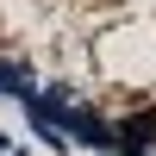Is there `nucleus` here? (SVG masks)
I'll return each instance as SVG.
<instances>
[{"mask_svg":"<svg viewBox=\"0 0 156 156\" xmlns=\"http://www.w3.org/2000/svg\"><path fill=\"white\" fill-rule=\"evenodd\" d=\"M62 131H69V144H81V150H100V156L112 150V119L94 112L87 100H75V106L62 112Z\"/></svg>","mask_w":156,"mask_h":156,"instance_id":"1","label":"nucleus"},{"mask_svg":"<svg viewBox=\"0 0 156 156\" xmlns=\"http://www.w3.org/2000/svg\"><path fill=\"white\" fill-rule=\"evenodd\" d=\"M19 112H25V131H31V137H37L50 156H62V150H69V131H62V125L50 119L44 106H37V94H31V100H19Z\"/></svg>","mask_w":156,"mask_h":156,"instance_id":"2","label":"nucleus"},{"mask_svg":"<svg viewBox=\"0 0 156 156\" xmlns=\"http://www.w3.org/2000/svg\"><path fill=\"white\" fill-rule=\"evenodd\" d=\"M0 94H6L12 106H19V100H31V94H37V75L25 69L19 56H0Z\"/></svg>","mask_w":156,"mask_h":156,"instance_id":"3","label":"nucleus"},{"mask_svg":"<svg viewBox=\"0 0 156 156\" xmlns=\"http://www.w3.org/2000/svg\"><path fill=\"white\" fill-rule=\"evenodd\" d=\"M6 156H37V150H19V144H12V150H6Z\"/></svg>","mask_w":156,"mask_h":156,"instance_id":"4","label":"nucleus"},{"mask_svg":"<svg viewBox=\"0 0 156 156\" xmlns=\"http://www.w3.org/2000/svg\"><path fill=\"white\" fill-rule=\"evenodd\" d=\"M0 156H6V150H0Z\"/></svg>","mask_w":156,"mask_h":156,"instance_id":"5","label":"nucleus"}]
</instances>
